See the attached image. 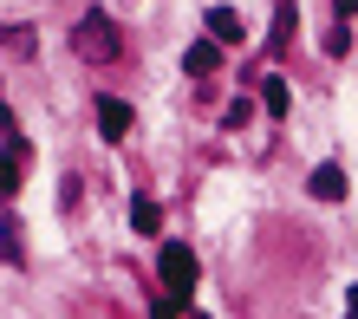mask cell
Returning <instances> with one entry per match:
<instances>
[{"label": "cell", "mask_w": 358, "mask_h": 319, "mask_svg": "<svg viewBox=\"0 0 358 319\" xmlns=\"http://www.w3.org/2000/svg\"><path fill=\"white\" fill-rule=\"evenodd\" d=\"M208 39H215V46H241V13L235 7H208Z\"/></svg>", "instance_id": "277c9868"}, {"label": "cell", "mask_w": 358, "mask_h": 319, "mask_svg": "<svg viewBox=\"0 0 358 319\" xmlns=\"http://www.w3.org/2000/svg\"><path fill=\"white\" fill-rule=\"evenodd\" d=\"M332 13H339V20H352V13H358V0H332Z\"/></svg>", "instance_id": "9a60e30c"}, {"label": "cell", "mask_w": 358, "mask_h": 319, "mask_svg": "<svg viewBox=\"0 0 358 319\" xmlns=\"http://www.w3.org/2000/svg\"><path fill=\"white\" fill-rule=\"evenodd\" d=\"M313 196H320V202H345V169L339 163H320V169H313Z\"/></svg>", "instance_id": "5b68a950"}, {"label": "cell", "mask_w": 358, "mask_h": 319, "mask_svg": "<svg viewBox=\"0 0 358 319\" xmlns=\"http://www.w3.org/2000/svg\"><path fill=\"white\" fill-rule=\"evenodd\" d=\"M182 66H189V72H196V78H208V72H215V66H222V46H215V39H196V46H189V52H182Z\"/></svg>", "instance_id": "52a82bcc"}, {"label": "cell", "mask_w": 358, "mask_h": 319, "mask_svg": "<svg viewBox=\"0 0 358 319\" xmlns=\"http://www.w3.org/2000/svg\"><path fill=\"white\" fill-rule=\"evenodd\" d=\"M131 124H137V118H131V104H124V98H98V131L111 137V143L131 131Z\"/></svg>", "instance_id": "3957f363"}, {"label": "cell", "mask_w": 358, "mask_h": 319, "mask_svg": "<svg viewBox=\"0 0 358 319\" xmlns=\"http://www.w3.org/2000/svg\"><path fill=\"white\" fill-rule=\"evenodd\" d=\"M287 104H293V98H287V78L267 72V78H261V111H267V118H287Z\"/></svg>", "instance_id": "ba28073f"}, {"label": "cell", "mask_w": 358, "mask_h": 319, "mask_svg": "<svg viewBox=\"0 0 358 319\" xmlns=\"http://www.w3.org/2000/svg\"><path fill=\"white\" fill-rule=\"evenodd\" d=\"M157 274H163V287H170V300H176V306H189V287H196V254H189L182 241H163Z\"/></svg>", "instance_id": "7a4b0ae2"}, {"label": "cell", "mask_w": 358, "mask_h": 319, "mask_svg": "<svg viewBox=\"0 0 358 319\" xmlns=\"http://www.w3.org/2000/svg\"><path fill=\"white\" fill-rule=\"evenodd\" d=\"M0 46H7L13 59H33L39 52V33L27 27V20H13V27H0Z\"/></svg>", "instance_id": "8992f818"}, {"label": "cell", "mask_w": 358, "mask_h": 319, "mask_svg": "<svg viewBox=\"0 0 358 319\" xmlns=\"http://www.w3.org/2000/svg\"><path fill=\"white\" fill-rule=\"evenodd\" d=\"M131 222H137V235H157V228H163V208H157L150 196H137V202H131Z\"/></svg>", "instance_id": "9c48e42d"}, {"label": "cell", "mask_w": 358, "mask_h": 319, "mask_svg": "<svg viewBox=\"0 0 358 319\" xmlns=\"http://www.w3.org/2000/svg\"><path fill=\"white\" fill-rule=\"evenodd\" d=\"M326 52H332V59H345V52H352V33H345V20L326 33Z\"/></svg>", "instance_id": "7c38bea8"}, {"label": "cell", "mask_w": 358, "mask_h": 319, "mask_svg": "<svg viewBox=\"0 0 358 319\" xmlns=\"http://www.w3.org/2000/svg\"><path fill=\"white\" fill-rule=\"evenodd\" d=\"M0 261L20 267V228H0Z\"/></svg>", "instance_id": "5bb4252c"}, {"label": "cell", "mask_w": 358, "mask_h": 319, "mask_svg": "<svg viewBox=\"0 0 358 319\" xmlns=\"http://www.w3.org/2000/svg\"><path fill=\"white\" fill-rule=\"evenodd\" d=\"M293 39V0H273V52Z\"/></svg>", "instance_id": "30bf717a"}, {"label": "cell", "mask_w": 358, "mask_h": 319, "mask_svg": "<svg viewBox=\"0 0 358 319\" xmlns=\"http://www.w3.org/2000/svg\"><path fill=\"white\" fill-rule=\"evenodd\" d=\"M20 163H27L20 150H0V196H13V189H20Z\"/></svg>", "instance_id": "8fae6325"}, {"label": "cell", "mask_w": 358, "mask_h": 319, "mask_svg": "<svg viewBox=\"0 0 358 319\" xmlns=\"http://www.w3.org/2000/svg\"><path fill=\"white\" fill-rule=\"evenodd\" d=\"M345 319H358V287H352V293H345Z\"/></svg>", "instance_id": "2e32d148"}, {"label": "cell", "mask_w": 358, "mask_h": 319, "mask_svg": "<svg viewBox=\"0 0 358 319\" xmlns=\"http://www.w3.org/2000/svg\"><path fill=\"white\" fill-rule=\"evenodd\" d=\"M222 118H228V131H241V124H248V118H255V104H248V98H235V104H228V111H222Z\"/></svg>", "instance_id": "4fadbf2b"}, {"label": "cell", "mask_w": 358, "mask_h": 319, "mask_svg": "<svg viewBox=\"0 0 358 319\" xmlns=\"http://www.w3.org/2000/svg\"><path fill=\"white\" fill-rule=\"evenodd\" d=\"M72 52H78V59H92V66H111V59H117V27H111V13H104V7H92L85 20H78Z\"/></svg>", "instance_id": "6da1fadb"}]
</instances>
